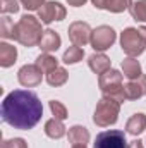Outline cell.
I'll list each match as a JSON object with an SVG mask.
<instances>
[{
	"mask_svg": "<svg viewBox=\"0 0 146 148\" xmlns=\"http://www.w3.org/2000/svg\"><path fill=\"white\" fill-rule=\"evenodd\" d=\"M43 115V105L36 93L14 90L2 102V121L14 129H33Z\"/></svg>",
	"mask_w": 146,
	"mask_h": 148,
	"instance_id": "cell-1",
	"label": "cell"
},
{
	"mask_svg": "<svg viewBox=\"0 0 146 148\" xmlns=\"http://www.w3.org/2000/svg\"><path fill=\"white\" fill-rule=\"evenodd\" d=\"M41 36H43L41 21L36 19L35 16L24 14V16L19 19V23L16 24V36H14V40L19 41V43L24 45V47L40 45Z\"/></svg>",
	"mask_w": 146,
	"mask_h": 148,
	"instance_id": "cell-2",
	"label": "cell"
},
{
	"mask_svg": "<svg viewBox=\"0 0 146 148\" xmlns=\"http://www.w3.org/2000/svg\"><path fill=\"white\" fill-rule=\"evenodd\" d=\"M119 112H120V103H119L115 98L103 95V98L96 103L93 121H95V124L100 126V127H108V126H113V124L117 122Z\"/></svg>",
	"mask_w": 146,
	"mask_h": 148,
	"instance_id": "cell-3",
	"label": "cell"
},
{
	"mask_svg": "<svg viewBox=\"0 0 146 148\" xmlns=\"http://www.w3.org/2000/svg\"><path fill=\"white\" fill-rule=\"evenodd\" d=\"M98 84L103 91V95L115 98L119 103L126 102L127 97H126V90H124V84H122V74L115 69H108L107 73H103L98 79Z\"/></svg>",
	"mask_w": 146,
	"mask_h": 148,
	"instance_id": "cell-4",
	"label": "cell"
},
{
	"mask_svg": "<svg viewBox=\"0 0 146 148\" xmlns=\"http://www.w3.org/2000/svg\"><path fill=\"white\" fill-rule=\"evenodd\" d=\"M120 47L124 50V53H127L129 57H138L145 52L146 48V40L141 35L139 29L136 28H126L120 35Z\"/></svg>",
	"mask_w": 146,
	"mask_h": 148,
	"instance_id": "cell-5",
	"label": "cell"
},
{
	"mask_svg": "<svg viewBox=\"0 0 146 148\" xmlns=\"http://www.w3.org/2000/svg\"><path fill=\"white\" fill-rule=\"evenodd\" d=\"M95 148H127L126 141V133L119 129H110L103 131L96 136Z\"/></svg>",
	"mask_w": 146,
	"mask_h": 148,
	"instance_id": "cell-6",
	"label": "cell"
},
{
	"mask_svg": "<svg viewBox=\"0 0 146 148\" xmlns=\"http://www.w3.org/2000/svg\"><path fill=\"white\" fill-rule=\"evenodd\" d=\"M115 31H113V28H110V26H98L96 29H93V33H91V47L96 50V52H103V50H107L110 48L113 43H115Z\"/></svg>",
	"mask_w": 146,
	"mask_h": 148,
	"instance_id": "cell-7",
	"label": "cell"
},
{
	"mask_svg": "<svg viewBox=\"0 0 146 148\" xmlns=\"http://www.w3.org/2000/svg\"><path fill=\"white\" fill-rule=\"evenodd\" d=\"M38 17L43 24H50L53 21H62L65 17V7L59 2H45L38 10Z\"/></svg>",
	"mask_w": 146,
	"mask_h": 148,
	"instance_id": "cell-8",
	"label": "cell"
},
{
	"mask_svg": "<svg viewBox=\"0 0 146 148\" xmlns=\"http://www.w3.org/2000/svg\"><path fill=\"white\" fill-rule=\"evenodd\" d=\"M91 28L88 23H83V21H76L69 26V38L72 41V45L77 47H84L86 43L91 41Z\"/></svg>",
	"mask_w": 146,
	"mask_h": 148,
	"instance_id": "cell-9",
	"label": "cell"
},
{
	"mask_svg": "<svg viewBox=\"0 0 146 148\" xmlns=\"http://www.w3.org/2000/svg\"><path fill=\"white\" fill-rule=\"evenodd\" d=\"M41 76H43V71L38 67L36 64H28V66H23L17 73V79L23 86L26 88H33V86H38L41 83Z\"/></svg>",
	"mask_w": 146,
	"mask_h": 148,
	"instance_id": "cell-10",
	"label": "cell"
},
{
	"mask_svg": "<svg viewBox=\"0 0 146 148\" xmlns=\"http://www.w3.org/2000/svg\"><path fill=\"white\" fill-rule=\"evenodd\" d=\"M124 90H126L127 100H138V98L145 97L146 95V76L141 74L138 79L129 81V83L124 86Z\"/></svg>",
	"mask_w": 146,
	"mask_h": 148,
	"instance_id": "cell-11",
	"label": "cell"
},
{
	"mask_svg": "<svg viewBox=\"0 0 146 148\" xmlns=\"http://www.w3.org/2000/svg\"><path fill=\"white\" fill-rule=\"evenodd\" d=\"M60 43H62V40L59 36V33H55L53 29H46V31H43V36L40 40V48L43 53H52V52L59 50Z\"/></svg>",
	"mask_w": 146,
	"mask_h": 148,
	"instance_id": "cell-12",
	"label": "cell"
},
{
	"mask_svg": "<svg viewBox=\"0 0 146 148\" xmlns=\"http://www.w3.org/2000/svg\"><path fill=\"white\" fill-rule=\"evenodd\" d=\"M88 66L89 69L95 74H102L107 73L110 69V59L105 55V53H93L89 59H88Z\"/></svg>",
	"mask_w": 146,
	"mask_h": 148,
	"instance_id": "cell-13",
	"label": "cell"
},
{
	"mask_svg": "<svg viewBox=\"0 0 146 148\" xmlns=\"http://www.w3.org/2000/svg\"><path fill=\"white\" fill-rule=\"evenodd\" d=\"M145 129H146V115L141 114V112L131 115V119H129L127 124H126V131H127L129 134H132V136L141 134Z\"/></svg>",
	"mask_w": 146,
	"mask_h": 148,
	"instance_id": "cell-14",
	"label": "cell"
},
{
	"mask_svg": "<svg viewBox=\"0 0 146 148\" xmlns=\"http://www.w3.org/2000/svg\"><path fill=\"white\" fill-rule=\"evenodd\" d=\"M122 73H124V76H126L129 81L138 79V77L143 74L139 60H136L134 57H127V59H124V60H122Z\"/></svg>",
	"mask_w": 146,
	"mask_h": 148,
	"instance_id": "cell-15",
	"label": "cell"
},
{
	"mask_svg": "<svg viewBox=\"0 0 146 148\" xmlns=\"http://www.w3.org/2000/svg\"><path fill=\"white\" fill-rule=\"evenodd\" d=\"M45 134H46L48 138H52V140H60V138L65 134V126H64V122H62L60 119H57V117L46 121V122H45Z\"/></svg>",
	"mask_w": 146,
	"mask_h": 148,
	"instance_id": "cell-16",
	"label": "cell"
},
{
	"mask_svg": "<svg viewBox=\"0 0 146 148\" xmlns=\"http://www.w3.org/2000/svg\"><path fill=\"white\" fill-rule=\"evenodd\" d=\"M69 143L76 147V145H86L89 141V131L84 126H72L67 133Z\"/></svg>",
	"mask_w": 146,
	"mask_h": 148,
	"instance_id": "cell-17",
	"label": "cell"
},
{
	"mask_svg": "<svg viewBox=\"0 0 146 148\" xmlns=\"http://www.w3.org/2000/svg\"><path fill=\"white\" fill-rule=\"evenodd\" d=\"M17 59V50L16 47L9 43H0V66L2 67H10Z\"/></svg>",
	"mask_w": 146,
	"mask_h": 148,
	"instance_id": "cell-18",
	"label": "cell"
},
{
	"mask_svg": "<svg viewBox=\"0 0 146 148\" xmlns=\"http://www.w3.org/2000/svg\"><path fill=\"white\" fill-rule=\"evenodd\" d=\"M36 64L38 67L43 71V73H52L53 69H57L59 67V62H57V59L53 57V55H50V53H41V55H38L36 57Z\"/></svg>",
	"mask_w": 146,
	"mask_h": 148,
	"instance_id": "cell-19",
	"label": "cell"
},
{
	"mask_svg": "<svg viewBox=\"0 0 146 148\" xmlns=\"http://www.w3.org/2000/svg\"><path fill=\"white\" fill-rule=\"evenodd\" d=\"M67 79H69V74L64 67H57L52 73L46 74V83L50 86H62V84L67 83Z\"/></svg>",
	"mask_w": 146,
	"mask_h": 148,
	"instance_id": "cell-20",
	"label": "cell"
},
{
	"mask_svg": "<svg viewBox=\"0 0 146 148\" xmlns=\"http://www.w3.org/2000/svg\"><path fill=\"white\" fill-rule=\"evenodd\" d=\"M83 57H84V50L81 47H77V45H72V47H69L64 52L62 62H65V64H77L79 60H83Z\"/></svg>",
	"mask_w": 146,
	"mask_h": 148,
	"instance_id": "cell-21",
	"label": "cell"
},
{
	"mask_svg": "<svg viewBox=\"0 0 146 148\" xmlns=\"http://www.w3.org/2000/svg\"><path fill=\"white\" fill-rule=\"evenodd\" d=\"M0 35L2 38H12V40L16 36V24L9 16H3L0 21Z\"/></svg>",
	"mask_w": 146,
	"mask_h": 148,
	"instance_id": "cell-22",
	"label": "cell"
},
{
	"mask_svg": "<svg viewBox=\"0 0 146 148\" xmlns=\"http://www.w3.org/2000/svg\"><path fill=\"white\" fill-rule=\"evenodd\" d=\"M129 10H131L132 19H136L139 23H146V0H139L136 3H132Z\"/></svg>",
	"mask_w": 146,
	"mask_h": 148,
	"instance_id": "cell-23",
	"label": "cell"
},
{
	"mask_svg": "<svg viewBox=\"0 0 146 148\" xmlns=\"http://www.w3.org/2000/svg\"><path fill=\"white\" fill-rule=\"evenodd\" d=\"M131 5H132V0H108L107 10L119 14V12H124V10L131 9Z\"/></svg>",
	"mask_w": 146,
	"mask_h": 148,
	"instance_id": "cell-24",
	"label": "cell"
},
{
	"mask_svg": "<svg viewBox=\"0 0 146 148\" xmlns=\"http://www.w3.org/2000/svg\"><path fill=\"white\" fill-rule=\"evenodd\" d=\"M50 110H52V114H53L57 119H60V121H64V119L69 117L65 105H64L62 102H59V100H52V102H50Z\"/></svg>",
	"mask_w": 146,
	"mask_h": 148,
	"instance_id": "cell-25",
	"label": "cell"
},
{
	"mask_svg": "<svg viewBox=\"0 0 146 148\" xmlns=\"http://www.w3.org/2000/svg\"><path fill=\"white\" fill-rule=\"evenodd\" d=\"M19 0H0V12L2 14H16L19 10Z\"/></svg>",
	"mask_w": 146,
	"mask_h": 148,
	"instance_id": "cell-26",
	"label": "cell"
},
{
	"mask_svg": "<svg viewBox=\"0 0 146 148\" xmlns=\"http://www.w3.org/2000/svg\"><path fill=\"white\" fill-rule=\"evenodd\" d=\"M0 148H28V143L23 138H12V140L2 141Z\"/></svg>",
	"mask_w": 146,
	"mask_h": 148,
	"instance_id": "cell-27",
	"label": "cell"
},
{
	"mask_svg": "<svg viewBox=\"0 0 146 148\" xmlns=\"http://www.w3.org/2000/svg\"><path fill=\"white\" fill-rule=\"evenodd\" d=\"M19 2H21V5H23L24 9H28V10H40L41 5L45 3V0H19Z\"/></svg>",
	"mask_w": 146,
	"mask_h": 148,
	"instance_id": "cell-28",
	"label": "cell"
},
{
	"mask_svg": "<svg viewBox=\"0 0 146 148\" xmlns=\"http://www.w3.org/2000/svg\"><path fill=\"white\" fill-rule=\"evenodd\" d=\"M91 2L96 9H107V3H108V0H91Z\"/></svg>",
	"mask_w": 146,
	"mask_h": 148,
	"instance_id": "cell-29",
	"label": "cell"
},
{
	"mask_svg": "<svg viewBox=\"0 0 146 148\" xmlns=\"http://www.w3.org/2000/svg\"><path fill=\"white\" fill-rule=\"evenodd\" d=\"M127 148H145V145H143L141 140H134V141H131V143L127 145Z\"/></svg>",
	"mask_w": 146,
	"mask_h": 148,
	"instance_id": "cell-30",
	"label": "cell"
},
{
	"mask_svg": "<svg viewBox=\"0 0 146 148\" xmlns=\"http://www.w3.org/2000/svg\"><path fill=\"white\" fill-rule=\"evenodd\" d=\"M69 2V5H72V7H81V5H84L88 0H67Z\"/></svg>",
	"mask_w": 146,
	"mask_h": 148,
	"instance_id": "cell-31",
	"label": "cell"
},
{
	"mask_svg": "<svg viewBox=\"0 0 146 148\" xmlns=\"http://www.w3.org/2000/svg\"><path fill=\"white\" fill-rule=\"evenodd\" d=\"M139 31H141V35H143L145 40H146V26H141V28H139Z\"/></svg>",
	"mask_w": 146,
	"mask_h": 148,
	"instance_id": "cell-32",
	"label": "cell"
},
{
	"mask_svg": "<svg viewBox=\"0 0 146 148\" xmlns=\"http://www.w3.org/2000/svg\"><path fill=\"white\" fill-rule=\"evenodd\" d=\"M72 148H86V145H76V147H72Z\"/></svg>",
	"mask_w": 146,
	"mask_h": 148,
	"instance_id": "cell-33",
	"label": "cell"
}]
</instances>
